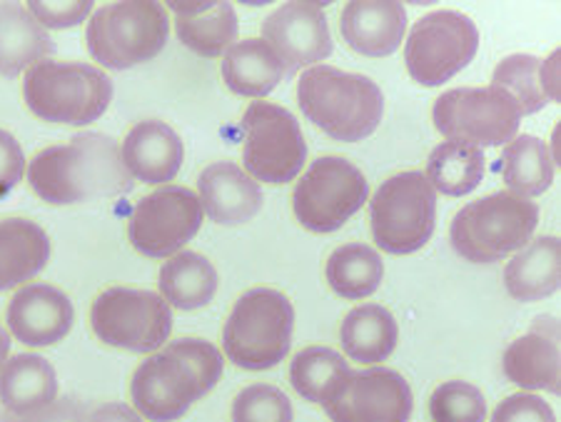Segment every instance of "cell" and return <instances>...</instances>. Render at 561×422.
I'll return each mask as SVG.
<instances>
[{"instance_id":"obj_16","label":"cell","mask_w":561,"mask_h":422,"mask_svg":"<svg viewBox=\"0 0 561 422\" xmlns=\"http://www.w3.org/2000/svg\"><path fill=\"white\" fill-rule=\"evenodd\" d=\"M324 3H285L262 23V41L285 62L287 73L312 68L332 53V35Z\"/></svg>"},{"instance_id":"obj_39","label":"cell","mask_w":561,"mask_h":422,"mask_svg":"<svg viewBox=\"0 0 561 422\" xmlns=\"http://www.w3.org/2000/svg\"><path fill=\"white\" fill-rule=\"evenodd\" d=\"M25 168H28V160H25L21 142L0 128V197H5L21 185Z\"/></svg>"},{"instance_id":"obj_9","label":"cell","mask_w":561,"mask_h":422,"mask_svg":"<svg viewBox=\"0 0 561 422\" xmlns=\"http://www.w3.org/2000/svg\"><path fill=\"white\" fill-rule=\"evenodd\" d=\"M90 328L107 347L158 353L173 332V310L160 293L115 285L93 300Z\"/></svg>"},{"instance_id":"obj_28","label":"cell","mask_w":561,"mask_h":422,"mask_svg":"<svg viewBox=\"0 0 561 422\" xmlns=\"http://www.w3.org/2000/svg\"><path fill=\"white\" fill-rule=\"evenodd\" d=\"M340 340L350 361L375 367L394 353L400 343V326L382 305L367 303L347 312V318L342 320Z\"/></svg>"},{"instance_id":"obj_10","label":"cell","mask_w":561,"mask_h":422,"mask_svg":"<svg viewBox=\"0 0 561 422\" xmlns=\"http://www.w3.org/2000/svg\"><path fill=\"white\" fill-rule=\"evenodd\" d=\"M307 160V142L293 113L275 103H250L242 115V163L257 183H293Z\"/></svg>"},{"instance_id":"obj_5","label":"cell","mask_w":561,"mask_h":422,"mask_svg":"<svg viewBox=\"0 0 561 422\" xmlns=\"http://www.w3.org/2000/svg\"><path fill=\"white\" fill-rule=\"evenodd\" d=\"M23 98L41 121L80 128L107 111L113 80L88 62L41 60L25 70Z\"/></svg>"},{"instance_id":"obj_6","label":"cell","mask_w":561,"mask_h":422,"mask_svg":"<svg viewBox=\"0 0 561 422\" xmlns=\"http://www.w3.org/2000/svg\"><path fill=\"white\" fill-rule=\"evenodd\" d=\"M295 308L275 287H252L232 305L222 328L225 357L242 370H270L293 345Z\"/></svg>"},{"instance_id":"obj_35","label":"cell","mask_w":561,"mask_h":422,"mask_svg":"<svg viewBox=\"0 0 561 422\" xmlns=\"http://www.w3.org/2000/svg\"><path fill=\"white\" fill-rule=\"evenodd\" d=\"M430 415L432 422H484V392L465 380L442 383L430 398Z\"/></svg>"},{"instance_id":"obj_2","label":"cell","mask_w":561,"mask_h":422,"mask_svg":"<svg viewBox=\"0 0 561 422\" xmlns=\"http://www.w3.org/2000/svg\"><path fill=\"white\" fill-rule=\"evenodd\" d=\"M28 183L50 205H76L133 191L121 146L103 133H80L66 146L35 152L28 163Z\"/></svg>"},{"instance_id":"obj_37","label":"cell","mask_w":561,"mask_h":422,"mask_svg":"<svg viewBox=\"0 0 561 422\" xmlns=\"http://www.w3.org/2000/svg\"><path fill=\"white\" fill-rule=\"evenodd\" d=\"M31 15L45 31H66L85 23L93 15V0H68V3H53V0H31L25 5Z\"/></svg>"},{"instance_id":"obj_42","label":"cell","mask_w":561,"mask_h":422,"mask_svg":"<svg viewBox=\"0 0 561 422\" xmlns=\"http://www.w3.org/2000/svg\"><path fill=\"white\" fill-rule=\"evenodd\" d=\"M559 62H561V50H554L547 60H541V80H545V91H547L549 103H561Z\"/></svg>"},{"instance_id":"obj_14","label":"cell","mask_w":561,"mask_h":422,"mask_svg":"<svg viewBox=\"0 0 561 422\" xmlns=\"http://www.w3.org/2000/svg\"><path fill=\"white\" fill-rule=\"evenodd\" d=\"M203 203L183 185H160L140 197L128 220L130 246L145 258H173L203 228Z\"/></svg>"},{"instance_id":"obj_19","label":"cell","mask_w":561,"mask_h":422,"mask_svg":"<svg viewBox=\"0 0 561 422\" xmlns=\"http://www.w3.org/2000/svg\"><path fill=\"white\" fill-rule=\"evenodd\" d=\"M121 158L133 181L170 185L185 160L183 138L162 121L135 123L121 142Z\"/></svg>"},{"instance_id":"obj_22","label":"cell","mask_w":561,"mask_h":422,"mask_svg":"<svg viewBox=\"0 0 561 422\" xmlns=\"http://www.w3.org/2000/svg\"><path fill=\"white\" fill-rule=\"evenodd\" d=\"M58 373L43 355L21 353L0 367V406L11 418H28L58 400Z\"/></svg>"},{"instance_id":"obj_15","label":"cell","mask_w":561,"mask_h":422,"mask_svg":"<svg viewBox=\"0 0 561 422\" xmlns=\"http://www.w3.org/2000/svg\"><path fill=\"white\" fill-rule=\"evenodd\" d=\"M322 408L332 422H410V383L389 367L347 370L332 385Z\"/></svg>"},{"instance_id":"obj_20","label":"cell","mask_w":561,"mask_h":422,"mask_svg":"<svg viewBox=\"0 0 561 422\" xmlns=\"http://www.w3.org/2000/svg\"><path fill=\"white\" fill-rule=\"evenodd\" d=\"M197 197L217 226H245L262 210L265 195L257 181L230 160L207 166L197 178Z\"/></svg>"},{"instance_id":"obj_32","label":"cell","mask_w":561,"mask_h":422,"mask_svg":"<svg viewBox=\"0 0 561 422\" xmlns=\"http://www.w3.org/2000/svg\"><path fill=\"white\" fill-rule=\"evenodd\" d=\"M175 33L197 56L220 58L238 38V13L230 3H213L197 15L175 18Z\"/></svg>"},{"instance_id":"obj_18","label":"cell","mask_w":561,"mask_h":422,"mask_svg":"<svg viewBox=\"0 0 561 422\" xmlns=\"http://www.w3.org/2000/svg\"><path fill=\"white\" fill-rule=\"evenodd\" d=\"M502 367L506 380L522 390L561 392V353H559V320L539 316L531 322L527 335H522L504 350Z\"/></svg>"},{"instance_id":"obj_23","label":"cell","mask_w":561,"mask_h":422,"mask_svg":"<svg viewBox=\"0 0 561 422\" xmlns=\"http://www.w3.org/2000/svg\"><path fill=\"white\" fill-rule=\"evenodd\" d=\"M506 293L519 303L545 300L561 285V242L554 236L529 240L504 271Z\"/></svg>"},{"instance_id":"obj_40","label":"cell","mask_w":561,"mask_h":422,"mask_svg":"<svg viewBox=\"0 0 561 422\" xmlns=\"http://www.w3.org/2000/svg\"><path fill=\"white\" fill-rule=\"evenodd\" d=\"M85 412L76 400H56L53 406L28 418H11V422H85Z\"/></svg>"},{"instance_id":"obj_11","label":"cell","mask_w":561,"mask_h":422,"mask_svg":"<svg viewBox=\"0 0 561 422\" xmlns=\"http://www.w3.org/2000/svg\"><path fill=\"white\" fill-rule=\"evenodd\" d=\"M367 195L369 183L355 163L322 156L295 185L293 210L310 232H334L367 203Z\"/></svg>"},{"instance_id":"obj_33","label":"cell","mask_w":561,"mask_h":422,"mask_svg":"<svg viewBox=\"0 0 561 422\" xmlns=\"http://www.w3.org/2000/svg\"><path fill=\"white\" fill-rule=\"evenodd\" d=\"M347 370V361L340 353H334L332 347L310 345L295 355L293 365H289V383H293L300 398L314 402V406H322L332 385Z\"/></svg>"},{"instance_id":"obj_31","label":"cell","mask_w":561,"mask_h":422,"mask_svg":"<svg viewBox=\"0 0 561 422\" xmlns=\"http://www.w3.org/2000/svg\"><path fill=\"white\" fill-rule=\"evenodd\" d=\"M328 283L340 298L362 300L377 293L385 277V263L375 248L365 242L340 246L328 260Z\"/></svg>"},{"instance_id":"obj_13","label":"cell","mask_w":561,"mask_h":422,"mask_svg":"<svg viewBox=\"0 0 561 422\" xmlns=\"http://www.w3.org/2000/svg\"><path fill=\"white\" fill-rule=\"evenodd\" d=\"M479 31L459 11H434L420 18L404 46V62L414 83L437 88L474 60Z\"/></svg>"},{"instance_id":"obj_36","label":"cell","mask_w":561,"mask_h":422,"mask_svg":"<svg viewBox=\"0 0 561 422\" xmlns=\"http://www.w3.org/2000/svg\"><path fill=\"white\" fill-rule=\"evenodd\" d=\"M293 402L275 385H248L232 400V422H293Z\"/></svg>"},{"instance_id":"obj_34","label":"cell","mask_w":561,"mask_h":422,"mask_svg":"<svg viewBox=\"0 0 561 422\" xmlns=\"http://www.w3.org/2000/svg\"><path fill=\"white\" fill-rule=\"evenodd\" d=\"M492 88H500L517 103L522 118L545 111L549 98L545 91V80H541V60L534 56H510L494 68Z\"/></svg>"},{"instance_id":"obj_12","label":"cell","mask_w":561,"mask_h":422,"mask_svg":"<svg viewBox=\"0 0 561 422\" xmlns=\"http://www.w3.org/2000/svg\"><path fill=\"white\" fill-rule=\"evenodd\" d=\"M432 121L447 140L496 148L517 136L522 113L500 88H455L434 101Z\"/></svg>"},{"instance_id":"obj_8","label":"cell","mask_w":561,"mask_h":422,"mask_svg":"<svg viewBox=\"0 0 561 422\" xmlns=\"http://www.w3.org/2000/svg\"><path fill=\"white\" fill-rule=\"evenodd\" d=\"M369 223L379 250L389 255L417 253L437 223V191L420 170L387 178L369 203Z\"/></svg>"},{"instance_id":"obj_44","label":"cell","mask_w":561,"mask_h":422,"mask_svg":"<svg viewBox=\"0 0 561 422\" xmlns=\"http://www.w3.org/2000/svg\"><path fill=\"white\" fill-rule=\"evenodd\" d=\"M559 142H561V125H557L554 133H551V146H549V152H551V160H554V166L561 163V148H559Z\"/></svg>"},{"instance_id":"obj_4","label":"cell","mask_w":561,"mask_h":422,"mask_svg":"<svg viewBox=\"0 0 561 422\" xmlns=\"http://www.w3.org/2000/svg\"><path fill=\"white\" fill-rule=\"evenodd\" d=\"M537 226V203L502 191L467 203L451 220L449 240L451 248L469 263L492 265L506 255L519 253Z\"/></svg>"},{"instance_id":"obj_27","label":"cell","mask_w":561,"mask_h":422,"mask_svg":"<svg viewBox=\"0 0 561 422\" xmlns=\"http://www.w3.org/2000/svg\"><path fill=\"white\" fill-rule=\"evenodd\" d=\"M53 41L21 3H0V76L15 78L48 60Z\"/></svg>"},{"instance_id":"obj_3","label":"cell","mask_w":561,"mask_h":422,"mask_svg":"<svg viewBox=\"0 0 561 422\" xmlns=\"http://www.w3.org/2000/svg\"><path fill=\"white\" fill-rule=\"evenodd\" d=\"M297 103L307 121L340 142L369 138L385 115V93L373 78L332 66L305 70L297 80Z\"/></svg>"},{"instance_id":"obj_17","label":"cell","mask_w":561,"mask_h":422,"mask_svg":"<svg viewBox=\"0 0 561 422\" xmlns=\"http://www.w3.org/2000/svg\"><path fill=\"white\" fill-rule=\"evenodd\" d=\"M76 320L70 298L56 285L31 283L8 303V332L28 347H50L68 335Z\"/></svg>"},{"instance_id":"obj_21","label":"cell","mask_w":561,"mask_h":422,"mask_svg":"<svg viewBox=\"0 0 561 422\" xmlns=\"http://www.w3.org/2000/svg\"><path fill=\"white\" fill-rule=\"evenodd\" d=\"M347 46L367 58H385L400 48L407 33V11L394 0H352L340 18Z\"/></svg>"},{"instance_id":"obj_30","label":"cell","mask_w":561,"mask_h":422,"mask_svg":"<svg viewBox=\"0 0 561 422\" xmlns=\"http://www.w3.org/2000/svg\"><path fill=\"white\" fill-rule=\"evenodd\" d=\"M486 158L484 150L469 142L445 140L430 152L427 178L434 191L459 197L472 193L484 181Z\"/></svg>"},{"instance_id":"obj_43","label":"cell","mask_w":561,"mask_h":422,"mask_svg":"<svg viewBox=\"0 0 561 422\" xmlns=\"http://www.w3.org/2000/svg\"><path fill=\"white\" fill-rule=\"evenodd\" d=\"M8 355H11V332L0 326V367L5 365Z\"/></svg>"},{"instance_id":"obj_1","label":"cell","mask_w":561,"mask_h":422,"mask_svg":"<svg viewBox=\"0 0 561 422\" xmlns=\"http://www.w3.org/2000/svg\"><path fill=\"white\" fill-rule=\"evenodd\" d=\"M225 373V357L203 338H180L135 367L133 408L142 420L175 422L205 398Z\"/></svg>"},{"instance_id":"obj_7","label":"cell","mask_w":561,"mask_h":422,"mask_svg":"<svg viewBox=\"0 0 561 422\" xmlns=\"http://www.w3.org/2000/svg\"><path fill=\"white\" fill-rule=\"evenodd\" d=\"M170 35L168 8L152 0L107 3L90 15L85 41L95 62L128 70L158 58Z\"/></svg>"},{"instance_id":"obj_24","label":"cell","mask_w":561,"mask_h":422,"mask_svg":"<svg viewBox=\"0 0 561 422\" xmlns=\"http://www.w3.org/2000/svg\"><path fill=\"white\" fill-rule=\"evenodd\" d=\"M50 260V238L28 218L0 220V293L33 281Z\"/></svg>"},{"instance_id":"obj_25","label":"cell","mask_w":561,"mask_h":422,"mask_svg":"<svg viewBox=\"0 0 561 422\" xmlns=\"http://www.w3.org/2000/svg\"><path fill=\"white\" fill-rule=\"evenodd\" d=\"M285 76V62L262 38L234 41L222 56V80L234 95L265 98Z\"/></svg>"},{"instance_id":"obj_29","label":"cell","mask_w":561,"mask_h":422,"mask_svg":"<svg viewBox=\"0 0 561 422\" xmlns=\"http://www.w3.org/2000/svg\"><path fill=\"white\" fill-rule=\"evenodd\" d=\"M502 178L510 193L534 197L554 183V160L549 142L537 136H514L502 152Z\"/></svg>"},{"instance_id":"obj_26","label":"cell","mask_w":561,"mask_h":422,"mask_svg":"<svg viewBox=\"0 0 561 422\" xmlns=\"http://www.w3.org/2000/svg\"><path fill=\"white\" fill-rule=\"evenodd\" d=\"M220 275L215 265L201 253L193 250H180L168 263H162L158 275V293L170 308L175 310H201L213 303Z\"/></svg>"},{"instance_id":"obj_38","label":"cell","mask_w":561,"mask_h":422,"mask_svg":"<svg viewBox=\"0 0 561 422\" xmlns=\"http://www.w3.org/2000/svg\"><path fill=\"white\" fill-rule=\"evenodd\" d=\"M492 422H557L547 400L531 392H517L504 398L492 412Z\"/></svg>"},{"instance_id":"obj_41","label":"cell","mask_w":561,"mask_h":422,"mask_svg":"<svg viewBox=\"0 0 561 422\" xmlns=\"http://www.w3.org/2000/svg\"><path fill=\"white\" fill-rule=\"evenodd\" d=\"M85 422H145V420L140 418L138 410L125 406V402H105V406L90 412Z\"/></svg>"}]
</instances>
